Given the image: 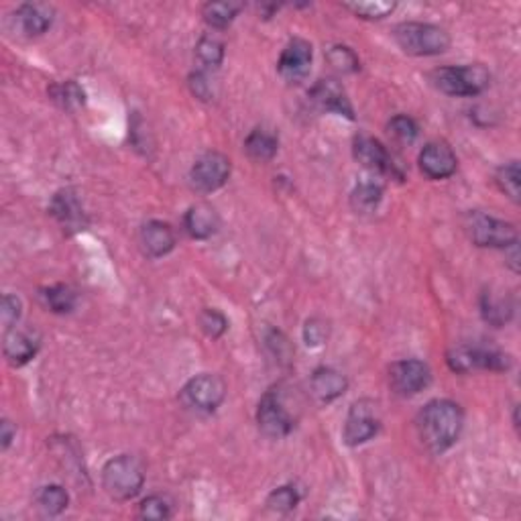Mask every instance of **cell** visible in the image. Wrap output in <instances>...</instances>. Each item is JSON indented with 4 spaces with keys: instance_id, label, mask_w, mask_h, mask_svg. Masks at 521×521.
<instances>
[{
    "instance_id": "cell-13",
    "label": "cell",
    "mask_w": 521,
    "mask_h": 521,
    "mask_svg": "<svg viewBox=\"0 0 521 521\" xmlns=\"http://www.w3.org/2000/svg\"><path fill=\"white\" fill-rule=\"evenodd\" d=\"M420 170L430 180H446L456 172V155L444 141H432L420 151Z\"/></svg>"
},
{
    "instance_id": "cell-19",
    "label": "cell",
    "mask_w": 521,
    "mask_h": 521,
    "mask_svg": "<svg viewBox=\"0 0 521 521\" xmlns=\"http://www.w3.org/2000/svg\"><path fill=\"white\" fill-rule=\"evenodd\" d=\"M185 233L196 241H206V238L214 236L220 228V216L218 212L206 202L193 204L183 216Z\"/></svg>"
},
{
    "instance_id": "cell-25",
    "label": "cell",
    "mask_w": 521,
    "mask_h": 521,
    "mask_svg": "<svg viewBox=\"0 0 521 521\" xmlns=\"http://www.w3.org/2000/svg\"><path fill=\"white\" fill-rule=\"evenodd\" d=\"M49 96L53 102H57L64 110H78L82 109L86 102V94L82 90V86L76 84L74 79L64 84H56L49 88Z\"/></svg>"
},
{
    "instance_id": "cell-27",
    "label": "cell",
    "mask_w": 521,
    "mask_h": 521,
    "mask_svg": "<svg viewBox=\"0 0 521 521\" xmlns=\"http://www.w3.org/2000/svg\"><path fill=\"white\" fill-rule=\"evenodd\" d=\"M69 495L64 487L59 485H47L37 493V505L46 516H59L68 509Z\"/></svg>"
},
{
    "instance_id": "cell-39",
    "label": "cell",
    "mask_w": 521,
    "mask_h": 521,
    "mask_svg": "<svg viewBox=\"0 0 521 521\" xmlns=\"http://www.w3.org/2000/svg\"><path fill=\"white\" fill-rule=\"evenodd\" d=\"M190 88L193 96H198L200 100H212V96H214V90H212V79L204 72L192 74Z\"/></svg>"
},
{
    "instance_id": "cell-10",
    "label": "cell",
    "mask_w": 521,
    "mask_h": 521,
    "mask_svg": "<svg viewBox=\"0 0 521 521\" xmlns=\"http://www.w3.org/2000/svg\"><path fill=\"white\" fill-rule=\"evenodd\" d=\"M432 381L430 367L416 359L397 360L390 369V385L391 390L401 397L418 395L426 390Z\"/></svg>"
},
{
    "instance_id": "cell-32",
    "label": "cell",
    "mask_w": 521,
    "mask_h": 521,
    "mask_svg": "<svg viewBox=\"0 0 521 521\" xmlns=\"http://www.w3.org/2000/svg\"><path fill=\"white\" fill-rule=\"evenodd\" d=\"M299 499H302V495H299L297 489L291 487V485H286V487L271 491V495L267 497V507L276 511V514H289V511L297 507Z\"/></svg>"
},
{
    "instance_id": "cell-24",
    "label": "cell",
    "mask_w": 521,
    "mask_h": 521,
    "mask_svg": "<svg viewBox=\"0 0 521 521\" xmlns=\"http://www.w3.org/2000/svg\"><path fill=\"white\" fill-rule=\"evenodd\" d=\"M383 200V188L375 182H363L359 183L355 190H352L350 196V204L360 214H369L373 212Z\"/></svg>"
},
{
    "instance_id": "cell-5",
    "label": "cell",
    "mask_w": 521,
    "mask_h": 521,
    "mask_svg": "<svg viewBox=\"0 0 521 521\" xmlns=\"http://www.w3.org/2000/svg\"><path fill=\"white\" fill-rule=\"evenodd\" d=\"M466 231L476 246H491V249H509L519 236L514 224L483 212H471L466 216Z\"/></svg>"
},
{
    "instance_id": "cell-33",
    "label": "cell",
    "mask_w": 521,
    "mask_h": 521,
    "mask_svg": "<svg viewBox=\"0 0 521 521\" xmlns=\"http://www.w3.org/2000/svg\"><path fill=\"white\" fill-rule=\"evenodd\" d=\"M481 307H483V318L489 324H493V326H503L511 318V312H514V307H511V304L503 302V299L491 297V296L483 297V306Z\"/></svg>"
},
{
    "instance_id": "cell-38",
    "label": "cell",
    "mask_w": 521,
    "mask_h": 521,
    "mask_svg": "<svg viewBox=\"0 0 521 521\" xmlns=\"http://www.w3.org/2000/svg\"><path fill=\"white\" fill-rule=\"evenodd\" d=\"M328 339V322H324L322 318H312L304 326V340L307 347H320Z\"/></svg>"
},
{
    "instance_id": "cell-15",
    "label": "cell",
    "mask_w": 521,
    "mask_h": 521,
    "mask_svg": "<svg viewBox=\"0 0 521 521\" xmlns=\"http://www.w3.org/2000/svg\"><path fill=\"white\" fill-rule=\"evenodd\" d=\"M49 212L68 233H79L88 226L86 212L82 204H79L78 193L72 188L59 190L56 196H53Z\"/></svg>"
},
{
    "instance_id": "cell-7",
    "label": "cell",
    "mask_w": 521,
    "mask_h": 521,
    "mask_svg": "<svg viewBox=\"0 0 521 521\" xmlns=\"http://www.w3.org/2000/svg\"><path fill=\"white\" fill-rule=\"evenodd\" d=\"M226 397V383L218 375L202 373L198 377L190 379L182 390V400L188 408L212 413L220 408V403Z\"/></svg>"
},
{
    "instance_id": "cell-29",
    "label": "cell",
    "mask_w": 521,
    "mask_h": 521,
    "mask_svg": "<svg viewBox=\"0 0 521 521\" xmlns=\"http://www.w3.org/2000/svg\"><path fill=\"white\" fill-rule=\"evenodd\" d=\"M326 59H328V64L337 69V72H342V74H355L360 68L357 53L347 46L330 47L328 53H326Z\"/></svg>"
},
{
    "instance_id": "cell-36",
    "label": "cell",
    "mask_w": 521,
    "mask_h": 521,
    "mask_svg": "<svg viewBox=\"0 0 521 521\" xmlns=\"http://www.w3.org/2000/svg\"><path fill=\"white\" fill-rule=\"evenodd\" d=\"M390 132L397 141H401V143H412V141L418 137V125L413 119L405 117V114H400V117L391 119Z\"/></svg>"
},
{
    "instance_id": "cell-4",
    "label": "cell",
    "mask_w": 521,
    "mask_h": 521,
    "mask_svg": "<svg viewBox=\"0 0 521 521\" xmlns=\"http://www.w3.org/2000/svg\"><path fill=\"white\" fill-rule=\"evenodd\" d=\"M430 82L448 96H476L487 90L491 74L479 64L440 68L430 74Z\"/></svg>"
},
{
    "instance_id": "cell-6",
    "label": "cell",
    "mask_w": 521,
    "mask_h": 521,
    "mask_svg": "<svg viewBox=\"0 0 521 521\" xmlns=\"http://www.w3.org/2000/svg\"><path fill=\"white\" fill-rule=\"evenodd\" d=\"M448 365L456 373H469L474 369L507 370L511 367V357L493 347L473 344V347H456L450 350Z\"/></svg>"
},
{
    "instance_id": "cell-1",
    "label": "cell",
    "mask_w": 521,
    "mask_h": 521,
    "mask_svg": "<svg viewBox=\"0 0 521 521\" xmlns=\"http://www.w3.org/2000/svg\"><path fill=\"white\" fill-rule=\"evenodd\" d=\"M464 426L463 408L450 400H434L423 405L416 418V430L432 454H443L461 436Z\"/></svg>"
},
{
    "instance_id": "cell-16",
    "label": "cell",
    "mask_w": 521,
    "mask_h": 521,
    "mask_svg": "<svg viewBox=\"0 0 521 521\" xmlns=\"http://www.w3.org/2000/svg\"><path fill=\"white\" fill-rule=\"evenodd\" d=\"M310 99L318 109H322L326 112H337L340 117H347L350 120L355 119V112H352L347 92H344L340 82H337L334 78H326L320 79V82H316V86L310 90Z\"/></svg>"
},
{
    "instance_id": "cell-26",
    "label": "cell",
    "mask_w": 521,
    "mask_h": 521,
    "mask_svg": "<svg viewBox=\"0 0 521 521\" xmlns=\"http://www.w3.org/2000/svg\"><path fill=\"white\" fill-rule=\"evenodd\" d=\"M43 304L56 314H69L76 307V291L64 284L43 289Z\"/></svg>"
},
{
    "instance_id": "cell-8",
    "label": "cell",
    "mask_w": 521,
    "mask_h": 521,
    "mask_svg": "<svg viewBox=\"0 0 521 521\" xmlns=\"http://www.w3.org/2000/svg\"><path fill=\"white\" fill-rule=\"evenodd\" d=\"M379 428H381V418H379L377 403L373 400H359L350 405L342 438L349 446H360L375 438Z\"/></svg>"
},
{
    "instance_id": "cell-21",
    "label": "cell",
    "mask_w": 521,
    "mask_h": 521,
    "mask_svg": "<svg viewBox=\"0 0 521 521\" xmlns=\"http://www.w3.org/2000/svg\"><path fill=\"white\" fill-rule=\"evenodd\" d=\"M141 245H143L149 257H165L167 253L173 251L175 234L172 226L162 220H151L141 228Z\"/></svg>"
},
{
    "instance_id": "cell-23",
    "label": "cell",
    "mask_w": 521,
    "mask_h": 521,
    "mask_svg": "<svg viewBox=\"0 0 521 521\" xmlns=\"http://www.w3.org/2000/svg\"><path fill=\"white\" fill-rule=\"evenodd\" d=\"M243 11L241 3H208L202 11L206 25H210L212 29L223 31L226 26H231L233 21L236 19V15Z\"/></svg>"
},
{
    "instance_id": "cell-9",
    "label": "cell",
    "mask_w": 521,
    "mask_h": 521,
    "mask_svg": "<svg viewBox=\"0 0 521 521\" xmlns=\"http://www.w3.org/2000/svg\"><path fill=\"white\" fill-rule=\"evenodd\" d=\"M228 178H231V159L218 151H208L202 155L190 172L192 188L202 193L220 190Z\"/></svg>"
},
{
    "instance_id": "cell-31",
    "label": "cell",
    "mask_w": 521,
    "mask_h": 521,
    "mask_svg": "<svg viewBox=\"0 0 521 521\" xmlns=\"http://www.w3.org/2000/svg\"><path fill=\"white\" fill-rule=\"evenodd\" d=\"M196 56L204 68H218L224 59V46L216 37H202L196 46Z\"/></svg>"
},
{
    "instance_id": "cell-40",
    "label": "cell",
    "mask_w": 521,
    "mask_h": 521,
    "mask_svg": "<svg viewBox=\"0 0 521 521\" xmlns=\"http://www.w3.org/2000/svg\"><path fill=\"white\" fill-rule=\"evenodd\" d=\"M15 436H16V428L8 420H3V423H0V440H3V450L11 446Z\"/></svg>"
},
{
    "instance_id": "cell-30",
    "label": "cell",
    "mask_w": 521,
    "mask_h": 521,
    "mask_svg": "<svg viewBox=\"0 0 521 521\" xmlns=\"http://www.w3.org/2000/svg\"><path fill=\"white\" fill-rule=\"evenodd\" d=\"M344 8H349L350 13H355L360 19L381 21L395 11V3H383V0H375V3H347Z\"/></svg>"
},
{
    "instance_id": "cell-20",
    "label": "cell",
    "mask_w": 521,
    "mask_h": 521,
    "mask_svg": "<svg viewBox=\"0 0 521 521\" xmlns=\"http://www.w3.org/2000/svg\"><path fill=\"white\" fill-rule=\"evenodd\" d=\"M347 387H349L347 377L330 367L316 369L310 379V391L318 403H330L334 400H339V397L347 391Z\"/></svg>"
},
{
    "instance_id": "cell-37",
    "label": "cell",
    "mask_w": 521,
    "mask_h": 521,
    "mask_svg": "<svg viewBox=\"0 0 521 521\" xmlns=\"http://www.w3.org/2000/svg\"><path fill=\"white\" fill-rule=\"evenodd\" d=\"M21 307H23V304L16 296L6 294L3 297V306H0V320H3L5 330L15 328L16 322H19V318H21Z\"/></svg>"
},
{
    "instance_id": "cell-11",
    "label": "cell",
    "mask_w": 521,
    "mask_h": 521,
    "mask_svg": "<svg viewBox=\"0 0 521 521\" xmlns=\"http://www.w3.org/2000/svg\"><path fill=\"white\" fill-rule=\"evenodd\" d=\"M257 423L259 430L267 438L279 440L286 438L291 430H294V418L281 403V397L276 390H269L261 397L259 410H257Z\"/></svg>"
},
{
    "instance_id": "cell-22",
    "label": "cell",
    "mask_w": 521,
    "mask_h": 521,
    "mask_svg": "<svg viewBox=\"0 0 521 521\" xmlns=\"http://www.w3.org/2000/svg\"><path fill=\"white\" fill-rule=\"evenodd\" d=\"M279 147L277 137L273 132L265 129H255L249 137L245 141V151L255 162H269V159L276 157Z\"/></svg>"
},
{
    "instance_id": "cell-3",
    "label": "cell",
    "mask_w": 521,
    "mask_h": 521,
    "mask_svg": "<svg viewBox=\"0 0 521 521\" xmlns=\"http://www.w3.org/2000/svg\"><path fill=\"white\" fill-rule=\"evenodd\" d=\"M393 37L401 51L413 57L440 56L450 47L448 33L430 23H401L395 26Z\"/></svg>"
},
{
    "instance_id": "cell-17",
    "label": "cell",
    "mask_w": 521,
    "mask_h": 521,
    "mask_svg": "<svg viewBox=\"0 0 521 521\" xmlns=\"http://www.w3.org/2000/svg\"><path fill=\"white\" fill-rule=\"evenodd\" d=\"M41 347L39 334L29 328H11L5 334V357L13 367H23L37 355Z\"/></svg>"
},
{
    "instance_id": "cell-12",
    "label": "cell",
    "mask_w": 521,
    "mask_h": 521,
    "mask_svg": "<svg viewBox=\"0 0 521 521\" xmlns=\"http://www.w3.org/2000/svg\"><path fill=\"white\" fill-rule=\"evenodd\" d=\"M312 57H314V49H312L310 41L299 39V37L291 39L286 46V49L281 51L277 72L289 84L304 82L306 76L310 74Z\"/></svg>"
},
{
    "instance_id": "cell-2",
    "label": "cell",
    "mask_w": 521,
    "mask_h": 521,
    "mask_svg": "<svg viewBox=\"0 0 521 521\" xmlns=\"http://www.w3.org/2000/svg\"><path fill=\"white\" fill-rule=\"evenodd\" d=\"M145 485V466L137 456L110 458L102 469V487L114 501L135 499Z\"/></svg>"
},
{
    "instance_id": "cell-14",
    "label": "cell",
    "mask_w": 521,
    "mask_h": 521,
    "mask_svg": "<svg viewBox=\"0 0 521 521\" xmlns=\"http://www.w3.org/2000/svg\"><path fill=\"white\" fill-rule=\"evenodd\" d=\"M352 153H355L357 162L369 172L383 175H400L395 172L393 157L390 155V151H387L381 141H377L369 135H359L355 139V143H352Z\"/></svg>"
},
{
    "instance_id": "cell-28",
    "label": "cell",
    "mask_w": 521,
    "mask_h": 521,
    "mask_svg": "<svg viewBox=\"0 0 521 521\" xmlns=\"http://www.w3.org/2000/svg\"><path fill=\"white\" fill-rule=\"evenodd\" d=\"M519 163L517 162H511L507 165H503L497 170L495 175V182L499 185V190L505 193V196L519 204V198H521V185H519Z\"/></svg>"
},
{
    "instance_id": "cell-18",
    "label": "cell",
    "mask_w": 521,
    "mask_h": 521,
    "mask_svg": "<svg viewBox=\"0 0 521 521\" xmlns=\"http://www.w3.org/2000/svg\"><path fill=\"white\" fill-rule=\"evenodd\" d=\"M53 23V8L43 3H26L16 8L15 25L25 37H39Z\"/></svg>"
},
{
    "instance_id": "cell-35",
    "label": "cell",
    "mask_w": 521,
    "mask_h": 521,
    "mask_svg": "<svg viewBox=\"0 0 521 521\" xmlns=\"http://www.w3.org/2000/svg\"><path fill=\"white\" fill-rule=\"evenodd\" d=\"M200 326L208 339H220L228 328V320L224 318V314L206 307V310L200 314Z\"/></svg>"
},
{
    "instance_id": "cell-34",
    "label": "cell",
    "mask_w": 521,
    "mask_h": 521,
    "mask_svg": "<svg viewBox=\"0 0 521 521\" xmlns=\"http://www.w3.org/2000/svg\"><path fill=\"white\" fill-rule=\"evenodd\" d=\"M139 516L143 519H170L172 517V503L162 495L147 497L139 507Z\"/></svg>"
}]
</instances>
